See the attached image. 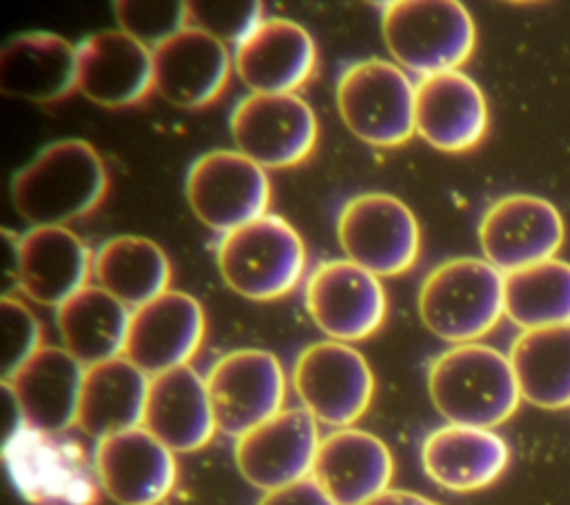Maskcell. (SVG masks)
<instances>
[{"mask_svg": "<svg viewBox=\"0 0 570 505\" xmlns=\"http://www.w3.org/2000/svg\"><path fill=\"white\" fill-rule=\"evenodd\" d=\"M85 365L65 347L42 345L16 374L2 380L27 429L62 434L78 423Z\"/></svg>", "mask_w": 570, "mask_h": 505, "instance_id": "obj_17", "label": "cell"}, {"mask_svg": "<svg viewBox=\"0 0 570 505\" xmlns=\"http://www.w3.org/2000/svg\"><path fill=\"white\" fill-rule=\"evenodd\" d=\"M216 429L240 438L283 409L285 372L281 360L256 347L223 354L205 376Z\"/></svg>", "mask_w": 570, "mask_h": 505, "instance_id": "obj_11", "label": "cell"}, {"mask_svg": "<svg viewBox=\"0 0 570 505\" xmlns=\"http://www.w3.org/2000/svg\"><path fill=\"white\" fill-rule=\"evenodd\" d=\"M505 316L523 331L570 325V263L550 258L505 274Z\"/></svg>", "mask_w": 570, "mask_h": 505, "instance_id": "obj_31", "label": "cell"}, {"mask_svg": "<svg viewBox=\"0 0 570 505\" xmlns=\"http://www.w3.org/2000/svg\"><path fill=\"white\" fill-rule=\"evenodd\" d=\"M508 461V443L483 427L448 423L430 432L421 445L423 472L450 492H476L492 485Z\"/></svg>", "mask_w": 570, "mask_h": 505, "instance_id": "obj_26", "label": "cell"}, {"mask_svg": "<svg viewBox=\"0 0 570 505\" xmlns=\"http://www.w3.org/2000/svg\"><path fill=\"white\" fill-rule=\"evenodd\" d=\"M185 196L194 216L223 236L263 218L272 200V189L267 169L240 151L212 149L189 165Z\"/></svg>", "mask_w": 570, "mask_h": 505, "instance_id": "obj_9", "label": "cell"}, {"mask_svg": "<svg viewBox=\"0 0 570 505\" xmlns=\"http://www.w3.org/2000/svg\"><path fill=\"white\" fill-rule=\"evenodd\" d=\"M49 438V434L27 427L7 436L4 449H13L16 454V463L11 465L13 481L33 498L62 496L76 483L71 454L60 452Z\"/></svg>", "mask_w": 570, "mask_h": 505, "instance_id": "obj_32", "label": "cell"}, {"mask_svg": "<svg viewBox=\"0 0 570 505\" xmlns=\"http://www.w3.org/2000/svg\"><path fill=\"white\" fill-rule=\"evenodd\" d=\"M18 242H20L18 234L2 229V251H4L2 296H11V289H18Z\"/></svg>", "mask_w": 570, "mask_h": 505, "instance_id": "obj_37", "label": "cell"}, {"mask_svg": "<svg viewBox=\"0 0 570 505\" xmlns=\"http://www.w3.org/2000/svg\"><path fill=\"white\" fill-rule=\"evenodd\" d=\"M140 427L174 454L205 447L216 432L205 378L189 365L154 376Z\"/></svg>", "mask_w": 570, "mask_h": 505, "instance_id": "obj_24", "label": "cell"}, {"mask_svg": "<svg viewBox=\"0 0 570 505\" xmlns=\"http://www.w3.org/2000/svg\"><path fill=\"white\" fill-rule=\"evenodd\" d=\"M0 89L31 102H53L78 89V44L51 31H27L0 49Z\"/></svg>", "mask_w": 570, "mask_h": 505, "instance_id": "obj_25", "label": "cell"}, {"mask_svg": "<svg viewBox=\"0 0 570 505\" xmlns=\"http://www.w3.org/2000/svg\"><path fill=\"white\" fill-rule=\"evenodd\" d=\"M96 285L131 311L169 289L171 263L158 242L122 234L107 238L94 254Z\"/></svg>", "mask_w": 570, "mask_h": 505, "instance_id": "obj_29", "label": "cell"}, {"mask_svg": "<svg viewBox=\"0 0 570 505\" xmlns=\"http://www.w3.org/2000/svg\"><path fill=\"white\" fill-rule=\"evenodd\" d=\"M94 472L118 505H158L176 485L174 452L145 427L96 440Z\"/></svg>", "mask_w": 570, "mask_h": 505, "instance_id": "obj_16", "label": "cell"}, {"mask_svg": "<svg viewBox=\"0 0 570 505\" xmlns=\"http://www.w3.org/2000/svg\"><path fill=\"white\" fill-rule=\"evenodd\" d=\"M394 474L387 445L356 427L334 429L321 438L312 478L336 505H361L385 492Z\"/></svg>", "mask_w": 570, "mask_h": 505, "instance_id": "obj_23", "label": "cell"}, {"mask_svg": "<svg viewBox=\"0 0 570 505\" xmlns=\"http://www.w3.org/2000/svg\"><path fill=\"white\" fill-rule=\"evenodd\" d=\"M303 300L314 325L341 343L372 336L387 311L379 276L347 258L321 260L305 278Z\"/></svg>", "mask_w": 570, "mask_h": 505, "instance_id": "obj_12", "label": "cell"}, {"mask_svg": "<svg viewBox=\"0 0 570 505\" xmlns=\"http://www.w3.org/2000/svg\"><path fill=\"white\" fill-rule=\"evenodd\" d=\"M2 325V380L16 374L42 345V327L36 314L13 296L0 298Z\"/></svg>", "mask_w": 570, "mask_h": 505, "instance_id": "obj_35", "label": "cell"}, {"mask_svg": "<svg viewBox=\"0 0 570 505\" xmlns=\"http://www.w3.org/2000/svg\"><path fill=\"white\" fill-rule=\"evenodd\" d=\"M154 89L174 107L198 109L220 96L234 67V53L218 38L187 24L151 49Z\"/></svg>", "mask_w": 570, "mask_h": 505, "instance_id": "obj_19", "label": "cell"}, {"mask_svg": "<svg viewBox=\"0 0 570 505\" xmlns=\"http://www.w3.org/2000/svg\"><path fill=\"white\" fill-rule=\"evenodd\" d=\"M381 33L394 62L419 78L459 69L476 42L474 20L456 0L383 2Z\"/></svg>", "mask_w": 570, "mask_h": 505, "instance_id": "obj_4", "label": "cell"}, {"mask_svg": "<svg viewBox=\"0 0 570 505\" xmlns=\"http://www.w3.org/2000/svg\"><path fill=\"white\" fill-rule=\"evenodd\" d=\"M336 109L345 127L372 147H399L414 129V82L394 62L361 58L336 80Z\"/></svg>", "mask_w": 570, "mask_h": 505, "instance_id": "obj_6", "label": "cell"}, {"mask_svg": "<svg viewBox=\"0 0 570 505\" xmlns=\"http://www.w3.org/2000/svg\"><path fill=\"white\" fill-rule=\"evenodd\" d=\"M151 378L125 356L85 369L78 427L100 440L142 425Z\"/></svg>", "mask_w": 570, "mask_h": 505, "instance_id": "obj_27", "label": "cell"}, {"mask_svg": "<svg viewBox=\"0 0 570 505\" xmlns=\"http://www.w3.org/2000/svg\"><path fill=\"white\" fill-rule=\"evenodd\" d=\"M94 274V254L69 227H29L18 242V291L42 307H60Z\"/></svg>", "mask_w": 570, "mask_h": 505, "instance_id": "obj_22", "label": "cell"}, {"mask_svg": "<svg viewBox=\"0 0 570 505\" xmlns=\"http://www.w3.org/2000/svg\"><path fill=\"white\" fill-rule=\"evenodd\" d=\"M336 236L345 258L379 278L412 269L421 249L414 214L385 191H363L345 200L336 218Z\"/></svg>", "mask_w": 570, "mask_h": 505, "instance_id": "obj_7", "label": "cell"}, {"mask_svg": "<svg viewBox=\"0 0 570 505\" xmlns=\"http://www.w3.org/2000/svg\"><path fill=\"white\" fill-rule=\"evenodd\" d=\"M109 178L94 145L65 138L42 147L11 180V202L31 227H65L94 211Z\"/></svg>", "mask_w": 570, "mask_h": 505, "instance_id": "obj_1", "label": "cell"}, {"mask_svg": "<svg viewBox=\"0 0 570 505\" xmlns=\"http://www.w3.org/2000/svg\"><path fill=\"white\" fill-rule=\"evenodd\" d=\"M508 358L521 398L541 409L570 407V325L521 331Z\"/></svg>", "mask_w": 570, "mask_h": 505, "instance_id": "obj_30", "label": "cell"}, {"mask_svg": "<svg viewBox=\"0 0 570 505\" xmlns=\"http://www.w3.org/2000/svg\"><path fill=\"white\" fill-rule=\"evenodd\" d=\"M316 42L287 18H263L234 47V69L249 93H294L316 69Z\"/></svg>", "mask_w": 570, "mask_h": 505, "instance_id": "obj_20", "label": "cell"}, {"mask_svg": "<svg viewBox=\"0 0 570 505\" xmlns=\"http://www.w3.org/2000/svg\"><path fill=\"white\" fill-rule=\"evenodd\" d=\"M428 392L448 423L483 429L505 423L521 403L510 358L481 343L441 351L430 363Z\"/></svg>", "mask_w": 570, "mask_h": 505, "instance_id": "obj_2", "label": "cell"}, {"mask_svg": "<svg viewBox=\"0 0 570 505\" xmlns=\"http://www.w3.org/2000/svg\"><path fill=\"white\" fill-rule=\"evenodd\" d=\"M203 338V305L187 291L167 289L131 311L122 356L154 378L187 365Z\"/></svg>", "mask_w": 570, "mask_h": 505, "instance_id": "obj_15", "label": "cell"}, {"mask_svg": "<svg viewBox=\"0 0 570 505\" xmlns=\"http://www.w3.org/2000/svg\"><path fill=\"white\" fill-rule=\"evenodd\" d=\"M154 89V56L120 29L78 42V91L102 107H127Z\"/></svg>", "mask_w": 570, "mask_h": 505, "instance_id": "obj_21", "label": "cell"}, {"mask_svg": "<svg viewBox=\"0 0 570 505\" xmlns=\"http://www.w3.org/2000/svg\"><path fill=\"white\" fill-rule=\"evenodd\" d=\"M318 445L316 418L289 407L236 438L234 461L249 485L269 492L312 476Z\"/></svg>", "mask_w": 570, "mask_h": 505, "instance_id": "obj_14", "label": "cell"}, {"mask_svg": "<svg viewBox=\"0 0 570 505\" xmlns=\"http://www.w3.org/2000/svg\"><path fill=\"white\" fill-rule=\"evenodd\" d=\"M414 129L430 147L463 154L488 131V102L463 71H443L414 82Z\"/></svg>", "mask_w": 570, "mask_h": 505, "instance_id": "obj_18", "label": "cell"}, {"mask_svg": "<svg viewBox=\"0 0 570 505\" xmlns=\"http://www.w3.org/2000/svg\"><path fill=\"white\" fill-rule=\"evenodd\" d=\"M419 316L436 338L465 345L485 336L505 314V274L485 258H450L421 283Z\"/></svg>", "mask_w": 570, "mask_h": 505, "instance_id": "obj_3", "label": "cell"}, {"mask_svg": "<svg viewBox=\"0 0 570 505\" xmlns=\"http://www.w3.org/2000/svg\"><path fill=\"white\" fill-rule=\"evenodd\" d=\"M292 385L316 423L343 429L356 423L374 396V374L365 356L341 340H318L301 349Z\"/></svg>", "mask_w": 570, "mask_h": 505, "instance_id": "obj_8", "label": "cell"}, {"mask_svg": "<svg viewBox=\"0 0 570 505\" xmlns=\"http://www.w3.org/2000/svg\"><path fill=\"white\" fill-rule=\"evenodd\" d=\"M563 236L559 209L550 200L530 194H510L494 200L479 222L483 258L501 274L554 258Z\"/></svg>", "mask_w": 570, "mask_h": 505, "instance_id": "obj_13", "label": "cell"}, {"mask_svg": "<svg viewBox=\"0 0 570 505\" xmlns=\"http://www.w3.org/2000/svg\"><path fill=\"white\" fill-rule=\"evenodd\" d=\"M120 31L149 49L169 40L189 24V2L180 0H120L114 4Z\"/></svg>", "mask_w": 570, "mask_h": 505, "instance_id": "obj_33", "label": "cell"}, {"mask_svg": "<svg viewBox=\"0 0 570 505\" xmlns=\"http://www.w3.org/2000/svg\"><path fill=\"white\" fill-rule=\"evenodd\" d=\"M361 505H436L434 501H430L428 496H421L416 492H407V489H385L372 498H367Z\"/></svg>", "mask_w": 570, "mask_h": 505, "instance_id": "obj_38", "label": "cell"}, {"mask_svg": "<svg viewBox=\"0 0 570 505\" xmlns=\"http://www.w3.org/2000/svg\"><path fill=\"white\" fill-rule=\"evenodd\" d=\"M258 0H196L189 2V24L207 31L227 47L243 42L263 20Z\"/></svg>", "mask_w": 570, "mask_h": 505, "instance_id": "obj_34", "label": "cell"}, {"mask_svg": "<svg viewBox=\"0 0 570 505\" xmlns=\"http://www.w3.org/2000/svg\"><path fill=\"white\" fill-rule=\"evenodd\" d=\"M256 505H336V503L312 476H307L292 485L265 492Z\"/></svg>", "mask_w": 570, "mask_h": 505, "instance_id": "obj_36", "label": "cell"}, {"mask_svg": "<svg viewBox=\"0 0 570 505\" xmlns=\"http://www.w3.org/2000/svg\"><path fill=\"white\" fill-rule=\"evenodd\" d=\"M131 309L98 285H87L56 309L62 347L85 367L122 356Z\"/></svg>", "mask_w": 570, "mask_h": 505, "instance_id": "obj_28", "label": "cell"}, {"mask_svg": "<svg viewBox=\"0 0 570 505\" xmlns=\"http://www.w3.org/2000/svg\"><path fill=\"white\" fill-rule=\"evenodd\" d=\"M305 260L301 234L272 214L223 234L216 242V267L225 285L249 300L289 294L303 278Z\"/></svg>", "mask_w": 570, "mask_h": 505, "instance_id": "obj_5", "label": "cell"}, {"mask_svg": "<svg viewBox=\"0 0 570 505\" xmlns=\"http://www.w3.org/2000/svg\"><path fill=\"white\" fill-rule=\"evenodd\" d=\"M236 151L263 169L303 162L318 138L314 109L296 93H247L229 113Z\"/></svg>", "mask_w": 570, "mask_h": 505, "instance_id": "obj_10", "label": "cell"}]
</instances>
